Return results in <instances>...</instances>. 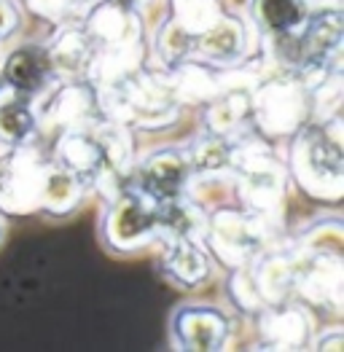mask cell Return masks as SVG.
<instances>
[{
    "instance_id": "obj_1",
    "label": "cell",
    "mask_w": 344,
    "mask_h": 352,
    "mask_svg": "<svg viewBox=\"0 0 344 352\" xmlns=\"http://www.w3.org/2000/svg\"><path fill=\"white\" fill-rule=\"evenodd\" d=\"M3 76L17 91H38L52 76V57L41 46L17 49L6 62Z\"/></svg>"
},
{
    "instance_id": "obj_2",
    "label": "cell",
    "mask_w": 344,
    "mask_h": 352,
    "mask_svg": "<svg viewBox=\"0 0 344 352\" xmlns=\"http://www.w3.org/2000/svg\"><path fill=\"white\" fill-rule=\"evenodd\" d=\"M186 180V164L175 153H159L145 164L143 183L156 199H172Z\"/></svg>"
},
{
    "instance_id": "obj_3",
    "label": "cell",
    "mask_w": 344,
    "mask_h": 352,
    "mask_svg": "<svg viewBox=\"0 0 344 352\" xmlns=\"http://www.w3.org/2000/svg\"><path fill=\"white\" fill-rule=\"evenodd\" d=\"M256 14L266 30L288 35L304 22V3L301 0H256Z\"/></svg>"
},
{
    "instance_id": "obj_4",
    "label": "cell",
    "mask_w": 344,
    "mask_h": 352,
    "mask_svg": "<svg viewBox=\"0 0 344 352\" xmlns=\"http://www.w3.org/2000/svg\"><path fill=\"white\" fill-rule=\"evenodd\" d=\"M307 170L315 173L317 180H339L342 173V148L336 138H328L323 132V138L317 135L312 143L307 146Z\"/></svg>"
},
{
    "instance_id": "obj_5",
    "label": "cell",
    "mask_w": 344,
    "mask_h": 352,
    "mask_svg": "<svg viewBox=\"0 0 344 352\" xmlns=\"http://www.w3.org/2000/svg\"><path fill=\"white\" fill-rule=\"evenodd\" d=\"M32 129H35V118L22 100H11L0 105V138L6 143H25Z\"/></svg>"
},
{
    "instance_id": "obj_6",
    "label": "cell",
    "mask_w": 344,
    "mask_h": 352,
    "mask_svg": "<svg viewBox=\"0 0 344 352\" xmlns=\"http://www.w3.org/2000/svg\"><path fill=\"white\" fill-rule=\"evenodd\" d=\"M116 229L124 234V239H138V236L148 232V229H153V212H145L140 202H124V207L118 210V215H116Z\"/></svg>"
},
{
    "instance_id": "obj_7",
    "label": "cell",
    "mask_w": 344,
    "mask_h": 352,
    "mask_svg": "<svg viewBox=\"0 0 344 352\" xmlns=\"http://www.w3.org/2000/svg\"><path fill=\"white\" fill-rule=\"evenodd\" d=\"M172 269H175L180 277H186V280H200L202 274H204V261H202V256L191 245H183V248L175 250Z\"/></svg>"
},
{
    "instance_id": "obj_8",
    "label": "cell",
    "mask_w": 344,
    "mask_h": 352,
    "mask_svg": "<svg viewBox=\"0 0 344 352\" xmlns=\"http://www.w3.org/2000/svg\"><path fill=\"white\" fill-rule=\"evenodd\" d=\"M43 188H46V199L52 205L67 207L65 202H73V197H76V180L67 173H52V175L46 177Z\"/></svg>"
},
{
    "instance_id": "obj_9",
    "label": "cell",
    "mask_w": 344,
    "mask_h": 352,
    "mask_svg": "<svg viewBox=\"0 0 344 352\" xmlns=\"http://www.w3.org/2000/svg\"><path fill=\"white\" fill-rule=\"evenodd\" d=\"M118 3H124V6H132V3H138V0H118Z\"/></svg>"
}]
</instances>
